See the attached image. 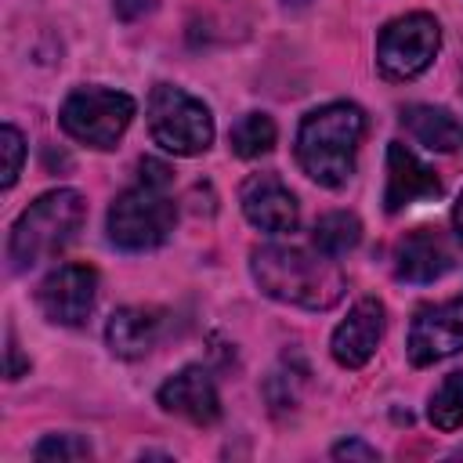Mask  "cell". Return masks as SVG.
<instances>
[{
  "mask_svg": "<svg viewBox=\"0 0 463 463\" xmlns=\"http://www.w3.org/2000/svg\"><path fill=\"white\" fill-rule=\"evenodd\" d=\"M253 279L268 297L307 311H326L344 297V275L333 257L307 253L300 246L253 250Z\"/></svg>",
  "mask_w": 463,
  "mask_h": 463,
  "instance_id": "6da1fadb",
  "label": "cell"
},
{
  "mask_svg": "<svg viewBox=\"0 0 463 463\" xmlns=\"http://www.w3.org/2000/svg\"><path fill=\"white\" fill-rule=\"evenodd\" d=\"M365 130V116L358 105L333 101L304 116L297 134V159L307 177H315L326 188H336L354 170V152Z\"/></svg>",
  "mask_w": 463,
  "mask_h": 463,
  "instance_id": "7a4b0ae2",
  "label": "cell"
},
{
  "mask_svg": "<svg viewBox=\"0 0 463 463\" xmlns=\"http://www.w3.org/2000/svg\"><path fill=\"white\" fill-rule=\"evenodd\" d=\"M177 206L170 199V166L141 159V177L109 210V239L123 250H152L174 232Z\"/></svg>",
  "mask_w": 463,
  "mask_h": 463,
  "instance_id": "3957f363",
  "label": "cell"
},
{
  "mask_svg": "<svg viewBox=\"0 0 463 463\" xmlns=\"http://www.w3.org/2000/svg\"><path fill=\"white\" fill-rule=\"evenodd\" d=\"M83 217H87V203L80 192L58 188L40 195L11 228V242H7L11 271H29L51 253H58L80 232Z\"/></svg>",
  "mask_w": 463,
  "mask_h": 463,
  "instance_id": "277c9868",
  "label": "cell"
},
{
  "mask_svg": "<svg viewBox=\"0 0 463 463\" xmlns=\"http://www.w3.org/2000/svg\"><path fill=\"white\" fill-rule=\"evenodd\" d=\"M148 130L152 141L174 156H199L213 141V119L203 101L181 87H156L148 98Z\"/></svg>",
  "mask_w": 463,
  "mask_h": 463,
  "instance_id": "5b68a950",
  "label": "cell"
},
{
  "mask_svg": "<svg viewBox=\"0 0 463 463\" xmlns=\"http://www.w3.org/2000/svg\"><path fill=\"white\" fill-rule=\"evenodd\" d=\"M134 119V98L123 90H101V87H80L61 105V127L83 145L112 148L119 134Z\"/></svg>",
  "mask_w": 463,
  "mask_h": 463,
  "instance_id": "8992f818",
  "label": "cell"
},
{
  "mask_svg": "<svg viewBox=\"0 0 463 463\" xmlns=\"http://www.w3.org/2000/svg\"><path fill=\"white\" fill-rule=\"evenodd\" d=\"M441 43V29L430 14H405L383 25L376 40V65L387 80H412L420 76Z\"/></svg>",
  "mask_w": 463,
  "mask_h": 463,
  "instance_id": "52a82bcc",
  "label": "cell"
},
{
  "mask_svg": "<svg viewBox=\"0 0 463 463\" xmlns=\"http://www.w3.org/2000/svg\"><path fill=\"white\" fill-rule=\"evenodd\" d=\"M94 293H98V275L87 264H61L58 271H51L40 289V311L58 322V326H83L90 307H94Z\"/></svg>",
  "mask_w": 463,
  "mask_h": 463,
  "instance_id": "ba28073f",
  "label": "cell"
},
{
  "mask_svg": "<svg viewBox=\"0 0 463 463\" xmlns=\"http://www.w3.org/2000/svg\"><path fill=\"white\" fill-rule=\"evenodd\" d=\"M463 351V300L438 307H420L409 326V358L412 365H434Z\"/></svg>",
  "mask_w": 463,
  "mask_h": 463,
  "instance_id": "9c48e42d",
  "label": "cell"
},
{
  "mask_svg": "<svg viewBox=\"0 0 463 463\" xmlns=\"http://www.w3.org/2000/svg\"><path fill=\"white\" fill-rule=\"evenodd\" d=\"M438 195H441V181L434 177V170L423 166L416 159V152H409L402 141H391V148H387V188H383L387 213H398L416 199H438Z\"/></svg>",
  "mask_w": 463,
  "mask_h": 463,
  "instance_id": "30bf717a",
  "label": "cell"
},
{
  "mask_svg": "<svg viewBox=\"0 0 463 463\" xmlns=\"http://www.w3.org/2000/svg\"><path fill=\"white\" fill-rule=\"evenodd\" d=\"M380 336H383V304L365 297L336 326V333H333V358L340 365H347V369H362L373 358Z\"/></svg>",
  "mask_w": 463,
  "mask_h": 463,
  "instance_id": "8fae6325",
  "label": "cell"
},
{
  "mask_svg": "<svg viewBox=\"0 0 463 463\" xmlns=\"http://www.w3.org/2000/svg\"><path fill=\"white\" fill-rule=\"evenodd\" d=\"M159 405L192 423H213L221 416V398L203 365H188L159 387Z\"/></svg>",
  "mask_w": 463,
  "mask_h": 463,
  "instance_id": "7c38bea8",
  "label": "cell"
},
{
  "mask_svg": "<svg viewBox=\"0 0 463 463\" xmlns=\"http://www.w3.org/2000/svg\"><path fill=\"white\" fill-rule=\"evenodd\" d=\"M242 213L250 224L264 232H293L297 228V199L275 174H253L242 184Z\"/></svg>",
  "mask_w": 463,
  "mask_h": 463,
  "instance_id": "4fadbf2b",
  "label": "cell"
},
{
  "mask_svg": "<svg viewBox=\"0 0 463 463\" xmlns=\"http://www.w3.org/2000/svg\"><path fill=\"white\" fill-rule=\"evenodd\" d=\"M452 268V250L434 228L409 232L394 250V271L405 282H434Z\"/></svg>",
  "mask_w": 463,
  "mask_h": 463,
  "instance_id": "5bb4252c",
  "label": "cell"
},
{
  "mask_svg": "<svg viewBox=\"0 0 463 463\" xmlns=\"http://www.w3.org/2000/svg\"><path fill=\"white\" fill-rule=\"evenodd\" d=\"M105 336H109V347L119 358H141L159 340V315L145 311V307H119L109 318Z\"/></svg>",
  "mask_w": 463,
  "mask_h": 463,
  "instance_id": "9a60e30c",
  "label": "cell"
},
{
  "mask_svg": "<svg viewBox=\"0 0 463 463\" xmlns=\"http://www.w3.org/2000/svg\"><path fill=\"white\" fill-rule=\"evenodd\" d=\"M402 123L409 127V134L420 145H427L434 152H452L459 145V123L441 105H409V109H402Z\"/></svg>",
  "mask_w": 463,
  "mask_h": 463,
  "instance_id": "2e32d148",
  "label": "cell"
},
{
  "mask_svg": "<svg viewBox=\"0 0 463 463\" xmlns=\"http://www.w3.org/2000/svg\"><path fill=\"white\" fill-rule=\"evenodd\" d=\"M358 239H362V224H358L354 213H344V210L326 213V217L315 224V235H311L315 250L326 253V257H344L347 250L358 246Z\"/></svg>",
  "mask_w": 463,
  "mask_h": 463,
  "instance_id": "e0dca14e",
  "label": "cell"
},
{
  "mask_svg": "<svg viewBox=\"0 0 463 463\" xmlns=\"http://www.w3.org/2000/svg\"><path fill=\"white\" fill-rule=\"evenodd\" d=\"M232 152L235 156H242V159H253V156H260V152H268L271 145H275V123H271V116H264V112H246L235 127H232Z\"/></svg>",
  "mask_w": 463,
  "mask_h": 463,
  "instance_id": "ac0fdd59",
  "label": "cell"
},
{
  "mask_svg": "<svg viewBox=\"0 0 463 463\" xmlns=\"http://www.w3.org/2000/svg\"><path fill=\"white\" fill-rule=\"evenodd\" d=\"M430 423L438 427V430H456V427H463V369H456V373H449L441 383H438V391L430 394Z\"/></svg>",
  "mask_w": 463,
  "mask_h": 463,
  "instance_id": "d6986e66",
  "label": "cell"
},
{
  "mask_svg": "<svg viewBox=\"0 0 463 463\" xmlns=\"http://www.w3.org/2000/svg\"><path fill=\"white\" fill-rule=\"evenodd\" d=\"M33 456L36 459H83L90 456V445L80 441L76 434H51L33 449Z\"/></svg>",
  "mask_w": 463,
  "mask_h": 463,
  "instance_id": "ffe728a7",
  "label": "cell"
},
{
  "mask_svg": "<svg viewBox=\"0 0 463 463\" xmlns=\"http://www.w3.org/2000/svg\"><path fill=\"white\" fill-rule=\"evenodd\" d=\"M0 148H4V188H11L18 181V170H22V156H25V145H22V134L14 127H4L0 130Z\"/></svg>",
  "mask_w": 463,
  "mask_h": 463,
  "instance_id": "44dd1931",
  "label": "cell"
},
{
  "mask_svg": "<svg viewBox=\"0 0 463 463\" xmlns=\"http://www.w3.org/2000/svg\"><path fill=\"white\" fill-rule=\"evenodd\" d=\"M333 456H336V459H376V449H369V445H362V441H340V445L333 449Z\"/></svg>",
  "mask_w": 463,
  "mask_h": 463,
  "instance_id": "7402d4cb",
  "label": "cell"
},
{
  "mask_svg": "<svg viewBox=\"0 0 463 463\" xmlns=\"http://www.w3.org/2000/svg\"><path fill=\"white\" fill-rule=\"evenodd\" d=\"M148 7H152V0H116V14L127 18V22L137 18V14H145Z\"/></svg>",
  "mask_w": 463,
  "mask_h": 463,
  "instance_id": "603a6c76",
  "label": "cell"
},
{
  "mask_svg": "<svg viewBox=\"0 0 463 463\" xmlns=\"http://www.w3.org/2000/svg\"><path fill=\"white\" fill-rule=\"evenodd\" d=\"M18 373H22V362H18V347H14V340H11V344H7V376L14 380Z\"/></svg>",
  "mask_w": 463,
  "mask_h": 463,
  "instance_id": "cb8c5ba5",
  "label": "cell"
},
{
  "mask_svg": "<svg viewBox=\"0 0 463 463\" xmlns=\"http://www.w3.org/2000/svg\"><path fill=\"white\" fill-rule=\"evenodd\" d=\"M452 224H456V235L463 239V195H459V203H456V210H452Z\"/></svg>",
  "mask_w": 463,
  "mask_h": 463,
  "instance_id": "d4e9b609",
  "label": "cell"
},
{
  "mask_svg": "<svg viewBox=\"0 0 463 463\" xmlns=\"http://www.w3.org/2000/svg\"><path fill=\"white\" fill-rule=\"evenodd\" d=\"M286 4H304V0H286Z\"/></svg>",
  "mask_w": 463,
  "mask_h": 463,
  "instance_id": "484cf974",
  "label": "cell"
}]
</instances>
